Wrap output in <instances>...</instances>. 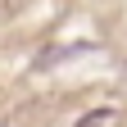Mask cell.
<instances>
[{
    "label": "cell",
    "instance_id": "obj_1",
    "mask_svg": "<svg viewBox=\"0 0 127 127\" xmlns=\"http://www.w3.org/2000/svg\"><path fill=\"white\" fill-rule=\"evenodd\" d=\"M114 118H118L114 109H91V114H86V118H77L73 127H109V123H114Z\"/></svg>",
    "mask_w": 127,
    "mask_h": 127
}]
</instances>
